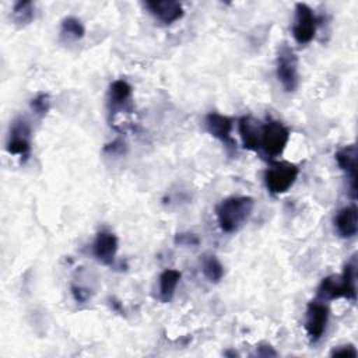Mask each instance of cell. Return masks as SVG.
Instances as JSON below:
<instances>
[{
	"label": "cell",
	"instance_id": "obj_1",
	"mask_svg": "<svg viewBox=\"0 0 358 358\" xmlns=\"http://www.w3.org/2000/svg\"><path fill=\"white\" fill-rule=\"evenodd\" d=\"M255 208V200L250 196H231L215 207L218 227L225 234H234L241 229L250 218Z\"/></svg>",
	"mask_w": 358,
	"mask_h": 358
},
{
	"label": "cell",
	"instance_id": "obj_2",
	"mask_svg": "<svg viewBox=\"0 0 358 358\" xmlns=\"http://www.w3.org/2000/svg\"><path fill=\"white\" fill-rule=\"evenodd\" d=\"M357 257L352 256L340 275H329L322 280L317 288V296L324 299L347 298L355 301L357 298Z\"/></svg>",
	"mask_w": 358,
	"mask_h": 358
},
{
	"label": "cell",
	"instance_id": "obj_3",
	"mask_svg": "<svg viewBox=\"0 0 358 358\" xmlns=\"http://www.w3.org/2000/svg\"><path fill=\"white\" fill-rule=\"evenodd\" d=\"M277 78L287 92H294L299 85L298 57L291 46L282 43L277 52L275 60Z\"/></svg>",
	"mask_w": 358,
	"mask_h": 358
},
{
	"label": "cell",
	"instance_id": "obj_4",
	"mask_svg": "<svg viewBox=\"0 0 358 358\" xmlns=\"http://www.w3.org/2000/svg\"><path fill=\"white\" fill-rule=\"evenodd\" d=\"M299 175V168L291 162H274L264 172V185L271 194L288 192Z\"/></svg>",
	"mask_w": 358,
	"mask_h": 358
},
{
	"label": "cell",
	"instance_id": "obj_5",
	"mask_svg": "<svg viewBox=\"0 0 358 358\" xmlns=\"http://www.w3.org/2000/svg\"><path fill=\"white\" fill-rule=\"evenodd\" d=\"M289 141V130L278 120H267L260 126V148L270 158L281 155Z\"/></svg>",
	"mask_w": 358,
	"mask_h": 358
},
{
	"label": "cell",
	"instance_id": "obj_6",
	"mask_svg": "<svg viewBox=\"0 0 358 358\" xmlns=\"http://www.w3.org/2000/svg\"><path fill=\"white\" fill-rule=\"evenodd\" d=\"M6 150L13 155H18L21 159L29 158L31 127L25 119L17 117L11 122L7 143H6Z\"/></svg>",
	"mask_w": 358,
	"mask_h": 358
},
{
	"label": "cell",
	"instance_id": "obj_7",
	"mask_svg": "<svg viewBox=\"0 0 358 358\" xmlns=\"http://www.w3.org/2000/svg\"><path fill=\"white\" fill-rule=\"evenodd\" d=\"M317 18L313 10L305 3L295 4V18L292 25V36L296 43L306 45L316 35Z\"/></svg>",
	"mask_w": 358,
	"mask_h": 358
},
{
	"label": "cell",
	"instance_id": "obj_8",
	"mask_svg": "<svg viewBox=\"0 0 358 358\" xmlns=\"http://www.w3.org/2000/svg\"><path fill=\"white\" fill-rule=\"evenodd\" d=\"M329 308L323 301H312L306 306L305 312V330L310 343L319 341L327 327Z\"/></svg>",
	"mask_w": 358,
	"mask_h": 358
},
{
	"label": "cell",
	"instance_id": "obj_9",
	"mask_svg": "<svg viewBox=\"0 0 358 358\" xmlns=\"http://www.w3.org/2000/svg\"><path fill=\"white\" fill-rule=\"evenodd\" d=\"M131 95L133 88L131 85L123 80H115L108 90V109L109 115L113 117L120 110H126L131 108Z\"/></svg>",
	"mask_w": 358,
	"mask_h": 358
},
{
	"label": "cell",
	"instance_id": "obj_10",
	"mask_svg": "<svg viewBox=\"0 0 358 358\" xmlns=\"http://www.w3.org/2000/svg\"><path fill=\"white\" fill-rule=\"evenodd\" d=\"M119 242L113 232L99 231L92 243L94 257L105 266H112L117 253Z\"/></svg>",
	"mask_w": 358,
	"mask_h": 358
},
{
	"label": "cell",
	"instance_id": "obj_11",
	"mask_svg": "<svg viewBox=\"0 0 358 358\" xmlns=\"http://www.w3.org/2000/svg\"><path fill=\"white\" fill-rule=\"evenodd\" d=\"M234 120L229 116L211 112L204 117V127L208 134L224 143L227 147H235V143L231 137Z\"/></svg>",
	"mask_w": 358,
	"mask_h": 358
},
{
	"label": "cell",
	"instance_id": "obj_12",
	"mask_svg": "<svg viewBox=\"0 0 358 358\" xmlns=\"http://www.w3.org/2000/svg\"><path fill=\"white\" fill-rule=\"evenodd\" d=\"M145 8L151 15L165 25L173 24L183 17V7L179 1L164 0V1H145Z\"/></svg>",
	"mask_w": 358,
	"mask_h": 358
},
{
	"label": "cell",
	"instance_id": "obj_13",
	"mask_svg": "<svg viewBox=\"0 0 358 358\" xmlns=\"http://www.w3.org/2000/svg\"><path fill=\"white\" fill-rule=\"evenodd\" d=\"M336 161L341 171H344L350 179L352 199L357 197V150L355 145H347L336 152Z\"/></svg>",
	"mask_w": 358,
	"mask_h": 358
},
{
	"label": "cell",
	"instance_id": "obj_14",
	"mask_svg": "<svg viewBox=\"0 0 358 358\" xmlns=\"http://www.w3.org/2000/svg\"><path fill=\"white\" fill-rule=\"evenodd\" d=\"M238 131L243 148L249 151H259L260 148V126L250 116H243L238 122Z\"/></svg>",
	"mask_w": 358,
	"mask_h": 358
},
{
	"label": "cell",
	"instance_id": "obj_15",
	"mask_svg": "<svg viewBox=\"0 0 358 358\" xmlns=\"http://www.w3.org/2000/svg\"><path fill=\"white\" fill-rule=\"evenodd\" d=\"M357 215H358V213H357L355 204L347 206L337 213V215L334 218V227H336L337 234L341 238L355 236V234L358 231V217Z\"/></svg>",
	"mask_w": 358,
	"mask_h": 358
},
{
	"label": "cell",
	"instance_id": "obj_16",
	"mask_svg": "<svg viewBox=\"0 0 358 358\" xmlns=\"http://www.w3.org/2000/svg\"><path fill=\"white\" fill-rule=\"evenodd\" d=\"M180 271L175 268H166L161 273L158 281V294L162 302H169L176 291V287L180 281Z\"/></svg>",
	"mask_w": 358,
	"mask_h": 358
},
{
	"label": "cell",
	"instance_id": "obj_17",
	"mask_svg": "<svg viewBox=\"0 0 358 358\" xmlns=\"http://www.w3.org/2000/svg\"><path fill=\"white\" fill-rule=\"evenodd\" d=\"M60 35L67 41H78L85 35V27L77 17H66L60 25Z\"/></svg>",
	"mask_w": 358,
	"mask_h": 358
},
{
	"label": "cell",
	"instance_id": "obj_18",
	"mask_svg": "<svg viewBox=\"0 0 358 358\" xmlns=\"http://www.w3.org/2000/svg\"><path fill=\"white\" fill-rule=\"evenodd\" d=\"M201 271H203V275L210 282H214V284L220 282L221 278L224 277V266L214 255H208L201 259Z\"/></svg>",
	"mask_w": 358,
	"mask_h": 358
},
{
	"label": "cell",
	"instance_id": "obj_19",
	"mask_svg": "<svg viewBox=\"0 0 358 358\" xmlns=\"http://www.w3.org/2000/svg\"><path fill=\"white\" fill-rule=\"evenodd\" d=\"M34 20V3L17 1L13 7V21L18 27H25Z\"/></svg>",
	"mask_w": 358,
	"mask_h": 358
},
{
	"label": "cell",
	"instance_id": "obj_20",
	"mask_svg": "<svg viewBox=\"0 0 358 358\" xmlns=\"http://www.w3.org/2000/svg\"><path fill=\"white\" fill-rule=\"evenodd\" d=\"M31 109L38 117H43L50 109V96L48 94H38L31 101Z\"/></svg>",
	"mask_w": 358,
	"mask_h": 358
},
{
	"label": "cell",
	"instance_id": "obj_21",
	"mask_svg": "<svg viewBox=\"0 0 358 358\" xmlns=\"http://www.w3.org/2000/svg\"><path fill=\"white\" fill-rule=\"evenodd\" d=\"M331 357H357L358 352L355 350L354 345L351 344H347V345H338L337 348H334L331 352H330Z\"/></svg>",
	"mask_w": 358,
	"mask_h": 358
},
{
	"label": "cell",
	"instance_id": "obj_22",
	"mask_svg": "<svg viewBox=\"0 0 358 358\" xmlns=\"http://www.w3.org/2000/svg\"><path fill=\"white\" fill-rule=\"evenodd\" d=\"M199 238L194 234H178L175 236L176 245H186V246H196L199 245Z\"/></svg>",
	"mask_w": 358,
	"mask_h": 358
},
{
	"label": "cell",
	"instance_id": "obj_23",
	"mask_svg": "<svg viewBox=\"0 0 358 358\" xmlns=\"http://www.w3.org/2000/svg\"><path fill=\"white\" fill-rule=\"evenodd\" d=\"M71 292H73V296H74V299L77 302H85L90 298V291L87 288H81V287L73 285L71 287Z\"/></svg>",
	"mask_w": 358,
	"mask_h": 358
},
{
	"label": "cell",
	"instance_id": "obj_24",
	"mask_svg": "<svg viewBox=\"0 0 358 358\" xmlns=\"http://www.w3.org/2000/svg\"><path fill=\"white\" fill-rule=\"evenodd\" d=\"M256 354H257V357H275L277 355V352L268 344L259 345L257 350H256Z\"/></svg>",
	"mask_w": 358,
	"mask_h": 358
},
{
	"label": "cell",
	"instance_id": "obj_25",
	"mask_svg": "<svg viewBox=\"0 0 358 358\" xmlns=\"http://www.w3.org/2000/svg\"><path fill=\"white\" fill-rule=\"evenodd\" d=\"M225 355H238L235 351H227V352H224Z\"/></svg>",
	"mask_w": 358,
	"mask_h": 358
}]
</instances>
